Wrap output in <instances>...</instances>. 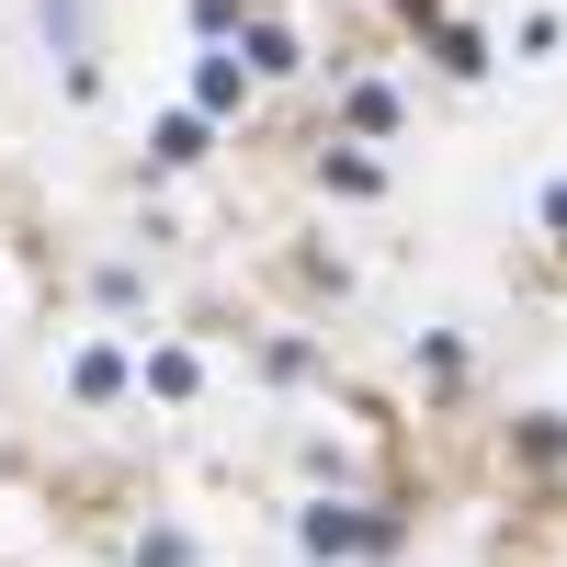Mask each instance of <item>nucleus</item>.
<instances>
[{
    "mask_svg": "<svg viewBox=\"0 0 567 567\" xmlns=\"http://www.w3.org/2000/svg\"><path fill=\"white\" fill-rule=\"evenodd\" d=\"M194 91H205V114H239V103H250V80L227 69V58H205V69H194Z\"/></svg>",
    "mask_w": 567,
    "mask_h": 567,
    "instance_id": "nucleus-1",
    "label": "nucleus"
}]
</instances>
